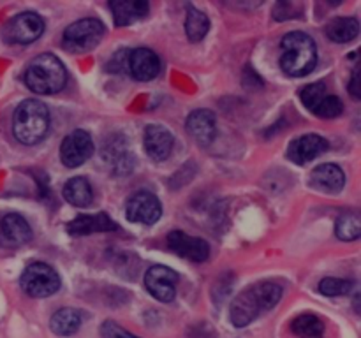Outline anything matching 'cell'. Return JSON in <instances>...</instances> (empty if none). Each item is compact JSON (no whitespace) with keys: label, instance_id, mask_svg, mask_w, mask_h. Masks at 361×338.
<instances>
[{"label":"cell","instance_id":"cell-27","mask_svg":"<svg viewBox=\"0 0 361 338\" xmlns=\"http://www.w3.org/2000/svg\"><path fill=\"white\" fill-rule=\"evenodd\" d=\"M342 109H344V104H342L341 99L335 97V95H326L312 113L319 118H335V116L341 115Z\"/></svg>","mask_w":361,"mask_h":338},{"label":"cell","instance_id":"cell-14","mask_svg":"<svg viewBox=\"0 0 361 338\" xmlns=\"http://www.w3.org/2000/svg\"><path fill=\"white\" fill-rule=\"evenodd\" d=\"M145 150H147L148 157L155 162H162L171 155L173 150V139L171 132L162 125H148L145 129Z\"/></svg>","mask_w":361,"mask_h":338},{"label":"cell","instance_id":"cell-26","mask_svg":"<svg viewBox=\"0 0 361 338\" xmlns=\"http://www.w3.org/2000/svg\"><path fill=\"white\" fill-rule=\"evenodd\" d=\"M353 289V284L344 278H323L319 282V292L324 296H345Z\"/></svg>","mask_w":361,"mask_h":338},{"label":"cell","instance_id":"cell-23","mask_svg":"<svg viewBox=\"0 0 361 338\" xmlns=\"http://www.w3.org/2000/svg\"><path fill=\"white\" fill-rule=\"evenodd\" d=\"M208 30H210V20L204 13H201L196 7H187V18H185V32L189 41L200 42L207 37Z\"/></svg>","mask_w":361,"mask_h":338},{"label":"cell","instance_id":"cell-4","mask_svg":"<svg viewBox=\"0 0 361 338\" xmlns=\"http://www.w3.org/2000/svg\"><path fill=\"white\" fill-rule=\"evenodd\" d=\"M49 130V111L44 102L28 99L14 111L13 132L20 143L32 146L46 137Z\"/></svg>","mask_w":361,"mask_h":338},{"label":"cell","instance_id":"cell-8","mask_svg":"<svg viewBox=\"0 0 361 338\" xmlns=\"http://www.w3.org/2000/svg\"><path fill=\"white\" fill-rule=\"evenodd\" d=\"M94 155V141L83 129H76L63 137L60 144V161L66 168H80Z\"/></svg>","mask_w":361,"mask_h":338},{"label":"cell","instance_id":"cell-29","mask_svg":"<svg viewBox=\"0 0 361 338\" xmlns=\"http://www.w3.org/2000/svg\"><path fill=\"white\" fill-rule=\"evenodd\" d=\"M101 334L102 338H140L136 334L129 333L127 330H123L115 320H104L101 326Z\"/></svg>","mask_w":361,"mask_h":338},{"label":"cell","instance_id":"cell-3","mask_svg":"<svg viewBox=\"0 0 361 338\" xmlns=\"http://www.w3.org/2000/svg\"><path fill=\"white\" fill-rule=\"evenodd\" d=\"M66 65L51 53L35 56L25 70V84L39 95L56 94L66 87Z\"/></svg>","mask_w":361,"mask_h":338},{"label":"cell","instance_id":"cell-25","mask_svg":"<svg viewBox=\"0 0 361 338\" xmlns=\"http://www.w3.org/2000/svg\"><path fill=\"white\" fill-rule=\"evenodd\" d=\"M335 232L344 242H355L361 234V218L358 213H344L338 217Z\"/></svg>","mask_w":361,"mask_h":338},{"label":"cell","instance_id":"cell-22","mask_svg":"<svg viewBox=\"0 0 361 338\" xmlns=\"http://www.w3.org/2000/svg\"><path fill=\"white\" fill-rule=\"evenodd\" d=\"M360 23L356 18H335L326 25V35L334 42H349L358 37Z\"/></svg>","mask_w":361,"mask_h":338},{"label":"cell","instance_id":"cell-16","mask_svg":"<svg viewBox=\"0 0 361 338\" xmlns=\"http://www.w3.org/2000/svg\"><path fill=\"white\" fill-rule=\"evenodd\" d=\"M118 225L104 213L99 211L95 215H78L74 220L67 224V231L71 234H92V232H106V231H116Z\"/></svg>","mask_w":361,"mask_h":338},{"label":"cell","instance_id":"cell-13","mask_svg":"<svg viewBox=\"0 0 361 338\" xmlns=\"http://www.w3.org/2000/svg\"><path fill=\"white\" fill-rule=\"evenodd\" d=\"M127 65L133 77H136L137 81H150L161 73V60L148 48H137L130 51Z\"/></svg>","mask_w":361,"mask_h":338},{"label":"cell","instance_id":"cell-30","mask_svg":"<svg viewBox=\"0 0 361 338\" xmlns=\"http://www.w3.org/2000/svg\"><path fill=\"white\" fill-rule=\"evenodd\" d=\"M349 92L355 99H361V87H360V67H356L353 70V76H351V83H349Z\"/></svg>","mask_w":361,"mask_h":338},{"label":"cell","instance_id":"cell-2","mask_svg":"<svg viewBox=\"0 0 361 338\" xmlns=\"http://www.w3.org/2000/svg\"><path fill=\"white\" fill-rule=\"evenodd\" d=\"M282 55L281 67L289 76H305L316 67L317 49L316 42L305 32H291L281 41Z\"/></svg>","mask_w":361,"mask_h":338},{"label":"cell","instance_id":"cell-24","mask_svg":"<svg viewBox=\"0 0 361 338\" xmlns=\"http://www.w3.org/2000/svg\"><path fill=\"white\" fill-rule=\"evenodd\" d=\"M293 333L298 338H323L324 324L314 313H302L291 323Z\"/></svg>","mask_w":361,"mask_h":338},{"label":"cell","instance_id":"cell-11","mask_svg":"<svg viewBox=\"0 0 361 338\" xmlns=\"http://www.w3.org/2000/svg\"><path fill=\"white\" fill-rule=\"evenodd\" d=\"M168 246L185 259L203 263L210 256V245L203 238L189 236L183 231H171L168 234Z\"/></svg>","mask_w":361,"mask_h":338},{"label":"cell","instance_id":"cell-18","mask_svg":"<svg viewBox=\"0 0 361 338\" xmlns=\"http://www.w3.org/2000/svg\"><path fill=\"white\" fill-rule=\"evenodd\" d=\"M109 9L115 18V23L118 27H127L143 20L150 11V6L148 2H136V0H111Z\"/></svg>","mask_w":361,"mask_h":338},{"label":"cell","instance_id":"cell-7","mask_svg":"<svg viewBox=\"0 0 361 338\" xmlns=\"http://www.w3.org/2000/svg\"><path fill=\"white\" fill-rule=\"evenodd\" d=\"M42 32H44V20L39 14L27 11L14 16L6 25L2 37L11 44H30L41 37Z\"/></svg>","mask_w":361,"mask_h":338},{"label":"cell","instance_id":"cell-5","mask_svg":"<svg viewBox=\"0 0 361 338\" xmlns=\"http://www.w3.org/2000/svg\"><path fill=\"white\" fill-rule=\"evenodd\" d=\"M104 30V25L97 18L74 21L63 32L62 44L69 53H87L101 42Z\"/></svg>","mask_w":361,"mask_h":338},{"label":"cell","instance_id":"cell-9","mask_svg":"<svg viewBox=\"0 0 361 338\" xmlns=\"http://www.w3.org/2000/svg\"><path fill=\"white\" fill-rule=\"evenodd\" d=\"M161 201L157 199V196L147 192V190H141V192L130 196L126 204V217L133 224L152 225L161 218Z\"/></svg>","mask_w":361,"mask_h":338},{"label":"cell","instance_id":"cell-12","mask_svg":"<svg viewBox=\"0 0 361 338\" xmlns=\"http://www.w3.org/2000/svg\"><path fill=\"white\" fill-rule=\"evenodd\" d=\"M328 150V141L324 137L317 136V134H305V136L298 137L293 141L288 148V157L291 158L295 164H307V162L314 161L319 157L321 154Z\"/></svg>","mask_w":361,"mask_h":338},{"label":"cell","instance_id":"cell-21","mask_svg":"<svg viewBox=\"0 0 361 338\" xmlns=\"http://www.w3.org/2000/svg\"><path fill=\"white\" fill-rule=\"evenodd\" d=\"M81 323H83V319H81V313L78 310L60 308L51 315L49 326H51L53 333L59 334V337H71L80 330Z\"/></svg>","mask_w":361,"mask_h":338},{"label":"cell","instance_id":"cell-1","mask_svg":"<svg viewBox=\"0 0 361 338\" xmlns=\"http://www.w3.org/2000/svg\"><path fill=\"white\" fill-rule=\"evenodd\" d=\"M282 298V287L275 282H259L240 292L231 303V323L236 327L249 326L261 313L274 308Z\"/></svg>","mask_w":361,"mask_h":338},{"label":"cell","instance_id":"cell-28","mask_svg":"<svg viewBox=\"0 0 361 338\" xmlns=\"http://www.w3.org/2000/svg\"><path fill=\"white\" fill-rule=\"evenodd\" d=\"M324 97H326V87H324V83L307 84L302 90V102L310 111H314Z\"/></svg>","mask_w":361,"mask_h":338},{"label":"cell","instance_id":"cell-15","mask_svg":"<svg viewBox=\"0 0 361 338\" xmlns=\"http://www.w3.org/2000/svg\"><path fill=\"white\" fill-rule=\"evenodd\" d=\"M310 185L326 194H337L344 189L345 175L337 164H321L310 175Z\"/></svg>","mask_w":361,"mask_h":338},{"label":"cell","instance_id":"cell-20","mask_svg":"<svg viewBox=\"0 0 361 338\" xmlns=\"http://www.w3.org/2000/svg\"><path fill=\"white\" fill-rule=\"evenodd\" d=\"M63 197L69 204L76 208H87L94 199L92 185L83 176H74L63 187Z\"/></svg>","mask_w":361,"mask_h":338},{"label":"cell","instance_id":"cell-19","mask_svg":"<svg viewBox=\"0 0 361 338\" xmlns=\"http://www.w3.org/2000/svg\"><path fill=\"white\" fill-rule=\"evenodd\" d=\"M0 231L2 236L13 245H23V243L30 242L32 229L28 222L25 220L21 215L18 213H7L0 222Z\"/></svg>","mask_w":361,"mask_h":338},{"label":"cell","instance_id":"cell-10","mask_svg":"<svg viewBox=\"0 0 361 338\" xmlns=\"http://www.w3.org/2000/svg\"><path fill=\"white\" fill-rule=\"evenodd\" d=\"M145 285L155 299L169 303L176 296L178 273L168 266H152L145 275Z\"/></svg>","mask_w":361,"mask_h":338},{"label":"cell","instance_id":"cell-17","mask_svg":"<svg viewBox=\"0 0 361 338\" xmlns=\"http://www.w3.org/2000/svg\"><path fill=\"white\" fill-rule=\"evenodd\" d=\"M187 130L200 144H210L215 137V115L208 109H196L187 116Z\"/></svg>","mask_w":361,"mask_h":338},{"label":"cell","instance_id":"cell-6","mask_svg":"<svg viewBox=\"0 0 361 338\" xmlns=\"http://www.w3.org/2000/svg\"><path fill=\"white\" fill-rule=\"evenodd\" d=\"M20 284L32 298H48L60 289V277L46 263H34L23 271Z\"/></svg>","mask_w":361,"mask_h":338}]
</instances>
